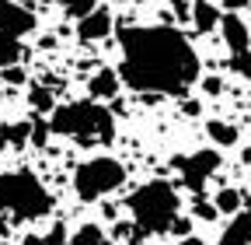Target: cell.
Instances as JSON below:
<instances>
[{
	"label": "cell",
	"mask_w": 251,
	"mask_h": 245,
	"mask_svg": "<svg viewBox=\"0 0 251 245\" xmlns=\"http://www.w3.org/2000/svg\"><path fill=\"white\" fill-rule=\"evenodd\" d=\"M122 182H126L122 161H115V158H87L74 172V193L84 203H98L108 193H115Z\"/></svg>",
	"instance_id": "5b68a950"
},
{
	"label": "cell",
	"mask_w": 251,
	"mask_h": 245,
	"mask_svg": "<svg viewBox=\"0 0 251 245\" xmlns=\"http://www.w3.org/2000/svg\"><path fill=\"white\" fill-rule=\"evenodd\" d=\"M49 130L56 137H70L77 144H112L115 140V116L101 102H63L49 112Z\"/></svg>",
	"instance_id": "7a4b0ae2"
},
{
	"label": "cell",
	"mask_w": 251,
	"mask_h": 245,
	"mask_svg": "<svg viewBox=\"0 0 251 245\" xmlns=\"http://www.w3.org/2000/svg\"><path fill=\"white\" fill-rule=\"evenodd\" d=\"M4 151H7V140H4V137H0V154H4Z\"/></svg>",
	"instance_id": "1f68e13d"
},
{
	"label": "cell",
	"mask_w": 251,
	"mask_h": 245,
	"mask_svg": "<svg viewBox=\"0 0 251 245\" xmlns=\"http://www.w3.org/2000/svg\"><path fill=\"white\" fill-rule=\"evenodd\" d=\"M119 88H122V81H119V70H112V67H101L87 77V95L94 102H112L119 95Z\"/></svg>",
	"instance_id": "30bf717a"
},
{
	"label": "cell",
	"mask_w": 251,
	"mask_h": 245,
	"mask_svg": "<svg viewBox=\"0 0 251 245\" xmlns=\"http://www.w3.org/2000/svg\"><path fill=\"white\" fill-rule=\"evenodd\" d=\"M220 165H224V158H220V151L216 147H202L196 151V154H178L175 158V168L181 175V186L185 189H192L196 196H202V186H206V179L213 172H220Z\"/></svg>",
	"instance_id": "8992f818"
},
{
	"label": "cell",
	"mask_w": 251,
	"mask_h": 245,
	"mask_svg": "<svg viewBox=\"0 0 251 245\" xmlns=\"http://www.w3.org/2000/svg\"><path fill=\"white\" fill-rule=\"evenodd\" d=\"M181 109H185V112H188V116H199V112H202V105H199V102H185V105H181Z\"/></svg>",
	"instance_id": "f1b7e54d"
},
{
	"label": "cell",
	"mask_w": 251,
	"mask_h": 245,
	"mask_svg": "<svg viewBox=\"0 0 251 245\" xmlns=\"http://www.w3.org/2000/svg\"><path fill=\"white\" fill-rule=\"evenodd\" d=\"M0 77H4L7 84H25V81H28V74H25V67H18V63H11V67H4V70H0Z\"/></svg>",
	"instance_id": "cb8c5ba5"
},
{
	"label": "cell",
	"mask_w": 251,
	"mask_h": 245,
	"mask_svg": "<svg viewBox=\"0 0 251 245\" xmlns=\"http://www.w3.org/2000/svg\"><path fill=\"white\" fill-rule=\"evenodd\" d=\"M206 133H209L213 147H234L241 140V130L234 126V122H227V119H209L206 122Z\"/></svg>",
	"instance_id": "4fadbf2b"
},
{
	"label": "cell",
	"mask_w": 251,
	"mask_h": 245,
	"mask_svg": "<svg viewBox=\"0 0 251 245\" xmlns=\"http://www.w3.org/2000/svg\"><path fill=\"white\" fill-rule=\"evenodd\" d=\"M168 4H171V11H175V18H178V21L192 18V4H188V0H168Z\"/></svg>",
	"instance_id": "d4e9b609"
},
{
	"label": "cell",
	"mask_w": 251,
	"mask_h": 245,
	"mask_svg": "<svg viewBox=\"0 0 251 245\" xmlns=\"http://www.w3.org/2000/svg\"><path fill=\"white\" fill-rule=\"evenodd\" d=\"M21 245H46V242H42V235H25Z\"/></svg>",
	"instance_id": "f546056e"
},
{
	"label": "cell",
	"mask_w": 251,
	"mask_h": 245,
	"mask_svg": "<svg viewBox=\"0 0 251 245\" xmlns=\"http://www.w3.org/2000/svg\"><path fill=\"white\" fill-rule=\"evenodd\" d=\"M171 231L181 235V238H185V235H192V231H188V217H175V221H171Z\"/></svg>",
	"instance_id": "4316f807"
},
{
	"label": "cell",
	"mask_w": 251,
	"mask_h": 245,
	"mask_svg": "<svg viewBox=\"0 0 251 245\" xmlns=\"http://www.w3.org/2000/svg\"><path fill=\"white\" fill-rule=\"evenodd\" d=\"M35 14H31L25 4L18 0H0V32L11 35V39H21L28 32H35Z\"/></svg>",
	"instance_id": "52a82bcc"
},
{
	"label": "cell",
	"mask_w": 251,
	"mask_h": 245,
	"mask_svg": "<svg viewBox=\"0 0 251 245\" xmlns=\"http://www.w3.org/2000/svg\"><path fill=\"white\" fill-rule=\"evenodd\" d=\"M220 245H251V203L234 214V221L220 235Z\"/></svg>",
	"instance_id": "8fae6325"
},
{
	"label": "cell",
	"mask_w": 251,
	"mask_h": 245,
	"mask_svg": "<svg viewBox=\"0 0 251 245\" xmlns=\"http://www.w3.org/2000/svg\"><path fill=\"white\" fill-rule=\"evenodd\" d=\"M28 102H31V109H39V112H52V109H56L52 91H49V88H42V84H35V88L28 91Z\"/></svg>",
	"instance_id": "d6986e66"
},
{
	"label": "cell",
	"mask_w": 251,
	"mask_h": 245,
	"mask_svg": "<svg viewBox=\"0 0 251 245\" xmlns=\"http://www.w3.org/2000/svg\"><path fill=\"white\" fill-rule=\"evenodd\" d=\"M49 122L46 119H31V144H35V147H46V140H49Z\"/></svg>",
	"instance_id": "7402d4cb"
},
{
	"label": "cell",
	"mask_w": 251,
	"mask_h": 245,
	"mask_svg": "<svg viewBox=\"0 0 251 245\" xmlns=\"http://www.w3.org/2000/svg\"><path fill=\"white\" fill-rule=\"evenodd\" d=\"M115 4H122V0H115Z\"/></svg>",
	"instance_id": "836d02e7"
},
{
	"label": "cell",
	"mask_w": 251,
	"mask_h": 245,
	"mask_svg": "<svg viewBox=\"0 0 251 245\" xmlns=\"http://www.w3.org/2000/svg\"><path fill=\"white\" fill-rule=\"evenodd\" d=\"M18 60H21V39H11V35L0 32V70L18 63Z\"/></svg>",
	"instance_id": "e0dca14e"
},
{
	"label": "cell",
	"mask_w": 251,
	"mask_h": 245,
	"mask_svg": "<svg viewBox=\"0 0 251 245\" xmlns=\"http://www.w3.org/2000/svg\"><path fill=\"white\" fill-rule=\"evenodd\" d=\"M59 7H63V14H67V18L80 21V18H87L94 7H98V0H59Z\"/></svg>",
	"instance_id": "ac0fdd59"
},
{
	"label": "cell",
	"mask_w": 251,
	"mask_h": 245,
	"mask_svg": "<svg viewBox=\"0 0 251 245\" xmlns=\"http://www.w3.org/2000/svg\"><path fill=\"white\" fill-rule=\"evenodd\" d=\"M0 245H11V242H0Z\"/></svg>",
	"instance_id": "d6a6232c"
},
{
	"label": "cell",
	"mask_w": 251,
	"mask_h": 245,
	"mask_svg": "<svg viewBox=\"0 0 251 245\" xmlns=\"http://www.w3.org/2000/svg\"><path fill=\"white\" fill-rule=\"evenodd\" d=\"M220 32H224V42H227L230 53H244L251 46V28H248V21L237 11H227L224 18H220Z\"/></svg>",
	"instance_id": "9c48e42d"
},
{
	"label": "cell",
	"mask_w": 251,
	"mask_h": 245,
	"mask_svg": "<svg viewBox=\"0 0 251 245\" xmlns=\"http://www.w3.org/2000/svg\"><path fill=\"white\" fill-rule=\"evenodd\" d=\"M178 245H206V242H202V238H199V235H185V238H181V242H178Z\"/></svg>",
	"instance_id": "4dcf8cb0"
},
{
	"label": "cell",
	"mask_w": 251,
	"mask_h": 245,
	"mask_svg": "<svg viewBox=\"0 0 251 245\" xmlns=\"http://www.w3.org/2000/svg\"><path fill=\"white\" fill-rule=\"evenodd\" d=\"M42 242L46 245H67V224H63V221H56L46 235H42Z\"/></svg>",
	"instance_id": "603a6c76"
},
{
	"label": "cell",
	"mask_w": 251,
	"mask_h": 245,
	"mask_svg": "<svg viewBox=\"0 0 251 245\" xmlns=\"http://www.w3.org/2000/svg\"><path fill=\"white\" fill-rule=\"evenodd\" d=\"M129 214L140 235H164L171 231V221L178 217V189L164 179L143 182L140 189L129 193Z\"/></svg>",
	"instance_id": "277c9868"
},
{
	"label": "cell",
	"mask_w": 251,
	"mask_h": 245,
	"mask_svg": "<svg viewBox=\"0 0 251 245\" xmlns=\"http://www.w3.org/2000/svg\"><path fill=\"white\" fill-rule=\"evenodd\" d=\"M119 46V81L140 95H185L202 74L196 46L171 25L122 28Z\"/></svg>",
	"instance_id": "6da1fadb"
},
{
	"label": "cell",
	"mask_w": 251,
	"mask_h": 245,
	"mask_svg": "<svg viewBox=\"0 0 251 245\" xmlns=\"http://www.w3.org/2000/svg\"><path fill=\"white\" fill-rule=\"evenodd\" d=\"M0 137L7 140V147H28L31 144V119L4 122V126H0Z\"/></svg>",
	"instance_id": "5bb4252c"
},
{
	"label": "cell",
	"mask_w": 251,
	"mask_h": 245,
	"mask_svg": "<svg viewBox=\"0 0 251 245\" xmlns=\"http://www.w3.org/2000/svg\"><path fill=\"white\" fill-rule=\"evenodd\" d=\"M18 4H21V0H18Z\"/></svg>",
	"instance_id": "e575fe53"
},
{
	"label": "cell",
	"mask_w": 251,
	"mask_h": 245,
	"mask_svg": "<svg viewBox=\"0 0 251 245\" xmlns=\"http://www.w3.org/2000/svg\"><path fill=\"white\" fill-rule=\"evenodd\" d=\"M192 214H196L199 221H216V217H220L216 203H209V200H202V196H196V207H192Z\"/></svg>",
	"instance_id": "44dd1931"
},
{
	"label": "cell",
	"mask_w": 251,
	"mask_h": 245,
	"mask_svg": "<svg viewBox=\"0 0 251 245\" xmlns=\"http://www.w3.org/2000/svg\"><path fill=\"white\" fill-rule=\"evenodd\" d=\"M70 245H112V238H108L98 224H84V228H77V231H74Z\"/></svg>",
	"instance_id": "9a60e30c"
},
{
	"label": "cell",
	"mask_w": 251,
	"mask_h": 245,
	"mask_svg": "<svg viewBox=\"0 0 251 245\" xmlns=\"http://www.w3.org/2000/svg\"><path fill=\"white\" fill-rule=\"evenodd\" d=\"M230 70L241 74L244 81H251V46H248L244 53H234V56H230Z\"/></svg>",
	"instance_id": "ffe728a7"
},
{
	"label": "cell",
	"mask_w": 251,
	"mask_h": 245,
	"mask_svg": "<svg viewBox=\"0 0 251 245\" xmlns=\"http://www.w3.org/2000/svg\"><path fill=\"white\" fill-rule=\"evenodd\" d=\"M202 91L206 95H220V91H224V81L220 77H202Z\"/></svg>",
	"instance_id": "484cf974"
},
{
	"label": "cell",
	"mask_w": 251,
	"mask_h": 245,
	"mask_svg": "<svg viewBox=\"0 0 251 245\" xmlns=\"http://www.w3.org/2000/svg\"><path fill=\"white\" fill-rule=\"evenodd\" d=\"M0 210L14 221H39L52 214V196L42 186V179L28 168L0 172Z\"/></svg>",
	"instance_id": "3957f363"
},
{
	"label": "cell",
	"mask_w": 251,
	"mask_h": 245,
	"mask_svg": "<svg viewBox=\"0 0 251 245\" xmlns=\"http://www.w3.org/2000/svg\"><path fill=\"white\" fill-rule=\"evenodd\" d=\"M251 7V0H227V11H244Z\"/></svg>",
	"instance_id": "83f0119b"
},
{
	"label": "cell",
	"mask_w": 251,
	"mask_h": 245,
	"mask_svg": "<svg viewBox=\"0 0 251 245\" xmlns=\"http://www.w3.org/2000/svg\"><path fill=\"white\" fill-rule=\"evenodd\" d=\"M216 210L220 214H237L241 207H244V196H241V189H234V186H224V189H220L216 193Z\"/></svg>",
	"instance_id": "2e32d148"
},
{
	"label": "cell",
	"mask_w": 251,
	"mask_h": 245,
	"mask_svg": "<svg viewBox=\"0 0 251 245\" xmlns=\"http://www.w3.org/2000/svg\"><path fill=\"white\" fill-rule=\"evenodd\" d=\"M112 28H115V18L108 7H94L87 18L77 21V39L80 42H101L112 35Z\"/></svg>",
	"instance_id": "ba28073f"
},
{
	"label": "cell",
	"mask_w": 251,
	"mask_h": 245,
	"mask_svg": "<svg viewBox=\"0 0 251 245\" xmlns=\"http://www.w3.org/2000/svg\"><path fill=\"white\" fill-rule=\"evenodd\" d=\"M220 18H224V11L213 7V0H192V25H196V32L209 35L213 28H220Z\"/></svg>",
	"instance_id": "7c38bea8"
}]
</instances>
